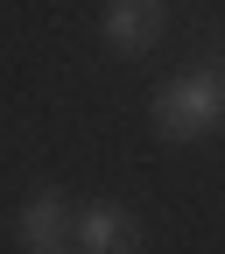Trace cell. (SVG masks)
I'll return each instance as SVG.
<instances>
[{"instance_id": "6da1fadb", "label": "cell", "mask_w": 225, "mask_h": 254, "mask_svg": "<svg viewBox=\"0 0 225 254\" xmlns=\"http://www.w3.org/2000/svg\"><path fill=\"white\" fill-rule=\"evenodd\" d=\"M225 120V78L218 71H183L155 92V134L162 141H204Z\"/></svg>"}, {"instance_id": "7a4b0ae2", "label": "cell", "mask_w": 225, "mask_h": 254, "mask_svg": "<svg viewBox=\"0 0 225 254\" xmlns=\"http://www.w3.org/2000/svg\"><path fill=\"white\" fill-rule=\"evenodd\" d=\"M63 233H78V212L63 205V190H28L21 212H14V240L28 254H56Z\"/></svg>"}, {"instance_id": "3957f363", "label": "cell", "mask_w": 225, "mask_h": 254, "mask_svg": "<svg viewBox=\"0 0 225 254\" xmlns=\"http://www.w3.org/2000/svg\"><path fill=\"white\" fill-rule=\"evenodd\" d=\"M78 247L85 254H141V219L113 198H99L78 212Z\"/></svg>"}, {"instance_id": "277c9868", "label": "cell", "mask_w": 225, "mask_h": 254, "mask_svg": "<svg viewBox=\"0 0 225 254\" xmlns=\"http://www.w3.org/2000/svg\"><path fill=\"white\" fill-rule=\"evenodd\" d=\"M162 0H106V43L120 50V57H141V50H155L162 43Z\"/></svg>"}, {"instance_id": "5b68a950", "label": "cell", "mask_w": 225, "mask_h": 254, "mask_svg": "<svg viewBox=\"0 0 225 254\" xmlns=\"http://www.w3.org/2000/svg\"><path fill=\"white\" fill-rule=\"evenodd\" d=\"M56 254H63V247H56Z\"/></svg>"}]
</instances>
